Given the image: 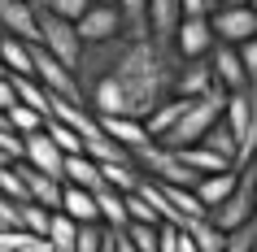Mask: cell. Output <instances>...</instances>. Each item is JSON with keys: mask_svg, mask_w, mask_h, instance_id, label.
Listing matches in <instances>:
<instances>
[{"mask_svg": "<svg viewBox=\"0 0 257 252\" xmlns=\"http://www.w3.org/2000/svg\"><path fill=\"white\" fill-rule=\"evenodd\" d=\"M179 57L157 40H126L118 35L109 66L92 83H83V100L92 113H126L144 118L153 105H162L175 92Z\"/></svg>", "mask_w": 257, "mask_h": 252, "instance_id": "obj_1", "label": "cell"}, {"mask_svg": "<svg viewBox=\"0 0 257 252\" xmlns=\"http://www.w3.org/2000/svg\"><path fill=\"white\" fill-rule=\"evenodd\" d=\"M205 217H209L218 230H235V226H244V222H253V217H257V165H253V161L235 165V183H231V191L222 196V204H214Z\"/></svg>", "mask_w": 257, "mask_h": 252, "instance_id": "obj_2", "label": "cell"}, {"mask_svg": "<svg viewBox=\"0 0 257 252\" xmlns=\"http://www.w3.org/2000/svg\"><path fill=\"white\" fill-rule=\"evenodd\" d=\"M222 105H227V92H222V87H209L205 96H192L188 109H183V118H179L175 126L157 139V144H166V148H188V144H196V139H201V135L222 118Z\"/></svg>", "mask_w": 257, "mask_h": 252, "instance_id": "obj_3", "label": "cell"}, {"mask_svg": "<svg viewBox=\"0 0 257 252\" xmlns=\"http://www.w3.org/2000/svg\"><path fill=\"white\" fill-rule=\"evenodd\" d=\"M222 122H227V131L235 135V165L253 161L257 157V83H248L240 92H227Z\"/></svg>", "mask_w": 257, "mask_h": 252, "instance_id": "obj_4", "label": "cell"}, {"mask_svg": "<svg viewBox=\"0 0 257 252\" xmlns=\"http://www.w3.org/2000/svg\"><path fill=\"white\" fill-rule=\"evenodd\" d=\"M35 18H40V44L57 57V61H66V66L74 70L79 57H83L79 27H74L70 18H57V14H48V9H40V5H35Z\"/></svg>", "mask_w": 257, "mask_h": 252, "instance_id": "obj_5", "label": "cell"}, {"mask_svg": "<svg viewBox=\"0 0 257 252\" xmlns=\"http://www.w3.org/2000/svg\"><path fill=\"white\" fill-rule=\"evenodd\" d=\"M31 57H35V79L44 83V92H53V96H66V100H79V105H87V100H83V87H79V74H74L66 61H57V57L48 53L40 40L31 44Z\"/></svg>", "mask_w": 257, "mask_h": 252, "instance_id": "obj_6", "label": "cell"}, {"mask_svg": "<svg viewBox=\"0 0 257 252\" xmlns=\"http://www.w3.org/2000/svg\"><path fill=\"white\" fill-rule=\"evenodd\" d=\"M209 27H214L218 44H244L257 35V9L253 5H218L209 14Z\"/></svg>", "mask_w": 257, "mask_h": 252, "instance_id": "obj_7", "label": "cell"}, {"mask_svg": "<svg viewBox=\"0 0 257 252\" xmlns=\"http://www.w3.org/2000/svg\"><path fill=\"white\" fill-rule=\"evenodd\" d=\"M214 27H209V18H179L175 27V40H170V53L179 57V61H192V57H209V48H214Z\"/></svg>", "mask_w": 257, "mask_h": 252, "instance_id": "obj_8", "label": "cell"}, {"mask_svg": "<svg viewBox=\"0 0 257 252\" xmlns=\"http://www.w3.org/2000/svg\"><path fill=\"white\" fill-rule=\"evenodd\" d=\"M22 161L35 165V170H44V174H57V178H61V170H66V152L53 144L48 126H44V131L22 135ZM61 183H66V178H61Z\"/></svg>", "mask_w": 257, "mask_h": 252, "instance_id": "obj_9", "label": "cell"}, {"mask_svg": "<svg viewBox=\"0 0 257 252\" xmlns=\"http://www.w3.org/2000/svg\"><path fill=\"white\" fill-rule=\"evenodd\" d=\"M79 27V40L83 44H100V40H113V35H122V18H118V5H87L83 9V18L74 22Z\"/></svg>", "mask_w": 257, "mask_h": 252, "instance_id": "obj_10", "label": "cell"}, {"mask_svg": "<svg viewBox=\"0 0 257 252\" xmlns=\"http://www.w3.org/2000/svg\"><path fill=\"white\" fill-rule=\"evenodd\" d=\"M209 70H214V87H222V92L248 87V74H244V66H240L235 44H214V48H209Z\"/></svg>", "mask_w": 257, "mask_h": 252, "instance_id": "obj_11", "label": "cell"}, {"mask_svg": "<svg viewBox=\"0 0 257 252\" xmlns=\"http://www.w3.org/2000/svg\"><path fill=\"white\" fill-rule=\"evenodd\" d=\"M0 31L18 35V40H40L35 0H0Z\"/></svg>", "mask_w": 257, "mask_h": 252, "instance_id": "obj_12", "label": "cell"}, {"mask_svg": "<svg viewBox=\"0 0 257 252\" xmlns=\"http://www.w3.org/2000/svg\"><path fill=\"white\" fill-rule=\"evenodd\" d=\"M96 122H100V131H105L109 139H118V144L131 148V152H136L140 144H149V139H153L149 126H144V118H126V113H96Z\"/></svg>", "mask_w": 257, "mask_h": 252, "instance_id": "obj_13", "label": "cell"}, {"mask_svg": "<svg viewBox=\"0 0 257 252\" xmlns=\"http://www.w3.org/2000/svg\"><path fill=\"white\" fill-rule=\"evenodd\" d=\"M18 174H22V183H27V200H40L44 209H61V178L57 174H44L27 161H18Z\"/></svg>", "mask_w": 257, "mask_h": 252, "instance_id": "obj_14", "label": "cell"}, {"mask_svg": "<svg viewBox=\"0 0 257 252\" xmlns=\"http://www.w3.org/2000/svg\"><path fill=\"white\" fill-rule=\"evenodd\" d=\"M214 87V70H209V57H192V61H179L175 70V96H205Z\"/></svg>", "mask_w": 257, "mask_h": 252, "instance_id": "obj_15", "label": "cell"}, {"mask_svg": "<svg viewBox=\"0 0 257 252\" xmlns=\"http://www.w3.org/2000/svg\"><path fill=\"white\" fill-rule=\"evenodd\" d=\"M179 18H183L179 0H149V35H153L157 44H162V48H170Z\"/></svg>", "mask_w": 257, "mask_h": 252, "instance_id": "obj_16", "label": "cell"}, {"mask_svg": "<svg viewBox=\"0 0 257 252\" xmlns=\"http://www.w3.org/2000/svg\"><path fill=\"white\" fill-rule=\"evenodd\" d=\"M31 44L35 40H18V35H5L0 31V61L9 74H22V79H35V57H31Z\"/></svg>", "mask_w": 257, "mask_h": 252, "instance_id": "obj_17", "label": "cell"}, {"mask_svg": "<svg viewBox=\"0 0 257 252\" xmlns=\"http://www.w3.org/2000/svg\"><path fill=\"white\" fill-rule=\"evenodd\" d=\"M61 213H70L74 222H100V209H96V191L87 187H74V183H61Z\"/></svg>", "mask_w": 257, "mask_h": 252, "instance_id": "obj_18", "label": "cell"}, {"mask_svg": "<svg viewBox=\"0 0 257 252\" xmlns=\"http://www.w3.org/2000/svg\"><path fill=\"white\" fill-rule=\"evenodd\" d=\"M179 157H183V165L196 174H218V170H235V161L222 157V152H214V148H205V144H188V148H175Z\"/></svg>", "mask_w": 257, "mask_h": 252, "instance_id": "obj_19", "label": "cell"}, {"mask_svg": "<svg viewBox=\"0 0 257 252\" xmlns=\"http://www.w3.org/2000/svg\"><path fill=\"white\" fill-rule=\"evenodd\" d=\"M61 178L74 187H87V191H96V187H105V178H100V165H96L87 152H70L66 157V170H61Z\"/></svg>", "mask_w": 257, "mask_h": 252, "instance_id": "obj_20", "label": "cell"}, {"mask_svg": "<svg viewBox=\"0 0 257 252\" xmlns=\"http://www.w3.org/2000/svg\"><path fill=\"white\" fill-rule=\"evenodd\" d=\"M122 18V35L126 40H153L149 35V0H113Z\"/></svg>", "mask_w": 257, "mask_h": 252, "instance_id": "obj_21", "label": "cell"}, {"mask_svg": "<svg viewBox=\"0 0 257 252\" xmlns=\"http://www.w3.org/2000/svg\"><path fill=\"white\" fill-rule=\"evenodd\" d=\"M100 165V178H105L109 187H118V191H136L140 178H144V170L136 165V157H126V161H96Z\"/></svg>", "mask_w": 257, "mask_h": 252, "instance_id": "obj_22", "label": "cell"}, {"mask_svg": "<svg viewBox=\"0 0 257 252\" xmlns=\"http://www.w3.org/2000/svg\"><path fill=\"white\" fill-rule=\"evenodd\" d=\"M231 183H235V170H218V174H201L192 191H196V200H201L205 213H209L214 204H222V196L231 191Z\"/></svg>", "mask_w": 257, "mask_h": 252, "instance_id": "obj_23", "label": "cell"}, {"mask_svg": "<svg viewBox=\"0 0 257 252\" xmlns=\"http://www.w3.org/2000/svg\"><path fill=\"white\" fill-rule=\"evenodd\" d=\"M96 209H100V222L105 226H126L131 217H126V191H118V187H96Z\"/></svg>", "mask_w": 257, "mask_h": 252, "instance_id": "obj_24", "label": "cell"}, {"mask_svg": "<svg viewBox=\"0 0 257 252\" xmlns=\"http://www.w3.org/2000/svg\"><path fill=\"white\" fill-rule=\"evenodd\" d=\"M183 230L192 235L196 252H222V239H227V230H218L209 217H188V222H183Z\"/></svg>", "mask_w": 257, "mask_h": 252, "instance_id": "obj_25", "label": "cell"}, {"mask_svg": "<svg viewBox=\"0 0 257 252\" xmlns=\"http://www.w3.org/2000/svg\"><path fill=\"white\" fill-rule=\"evenodd\" d=\"M48 217H53V209H44L40 200H18V226H22V230L48 235Z\"/></svg>", "mask_w": 257, "mask_h": 252, "instance_id": "obj_26", "label": "cell"}, {"mask_svg": "<svg viewBox=\"0 0 257 252\" xmlns=\"http://www.w3.org/2000/svg\"><path fill=\"white\" fill-rule=\"evenodd\" d=\"M74 235H79V222L70 217V213H61V209H53V217H48V243L53 248H74Z\"/></svg>", "mask_w": 257, "mask_h": 252, "instance_id": "obj_27", "label": "cell"}, {"mask_svg": "<svg viewBox=\"0 0 257 252\" xmlns=\"http://www.w3.org/2000/svg\"><path fill=\"white\" fill-rule=\"evenodd\" d=\"M9 126H14L18 135H31V131H44V126H48V118L18 100V105H9Z\"/></svg>", "mask_w": 257, "mask_h": 252, "instance_id": "obj_28", "label": "cell"}, {"mask_svg": "<svg viewBox=\"0 0 257 252\" xmlns=\"http://www.w3.org/2000/svg\"><path fill=\"white\" fill-rule=\"evenodd\" d=\"M196 144H205V148H214V152H222V157H231L235 161V135L227 131V122L218 118L214 126H209V131L201 135V139H196Z\"/></svg>", "mask_w": 257, "mask_h": 252, "instance_id": "obj_29", "label": "cell"}, {"mask_svg": "<svg viewBox=\"0 0 257 252\" xmlns=\"http://www.w3.org/2000/svg\"><path fill=\"white\" fill-rule=\"evenodd\" d=\"M126 217L144 222V226H162V217H157V209H153V200L144 191H126Z\"/></svg>", "mask_w": 257, "mask_h": 252, "instance_id": "obj_30", "label": "cell"}, {"mask_svg": "<svg viewBox=\"0 0 257 252\" xmlns=\"http://www.w3.org/2000/svg\"><path fill=\"white\" fill-rule=\"evenodd\" d=\"M48 135H53V144L61 148V152H83V135L74 131V126H66V122H57V118H48Z\"/></svg>", "mask_w": 257, "mask_h": 252, "instance_id": "obj_31", "label": "cell"}, {"mask_svg": "<svg viewBox=\"0 0 257 252\" xmlns=\"http://www.w3.org/2000/svg\"><path fill=\"white\" fill-rule=\"evenodd\" d=\"M100 243H105V222H83L70 252H100Z\"/></svg>", "mask_w": 257, "mask_h": 252, "instance_id": "obj_32", "label": "cell"}, {"mask_svg": "<svg viewBox=\"0 0 257 252\" xmlns=\"http://www.w3.org/2000/svg\"><path fill=\"white\" fill-rule=\"evenodd\" d=\"M0 196H9V200H27V183H22V174H18V161L0 165Z\"/></svg>", "mask_w": 257, "mask_h": 252, "instance_id": "obj_33", "label": "cell"}, {"mask_svg": "<svg viewBox=\"0 0 257 252\" xmlns=\"http://www.w3.org/2000/svg\"><path fill=\"white\" fill-rule=\"evenodd\" d=\"M40 9H48V14H57V18H70V22H79L83 18V9L92 5V0H35Z\"/></svg>", "mask_w": 257, "mask_h": 252, "instance_id": "obj_34", "label": "cell"}, {"mask_svg": "<svg viewBox=\"0 0 257 252\" xmlns=\"http://www.w3.org/2000/svg\"><path fill=\"white\" fill-rule=\"evenodd\" d=\"M235 53H240V66H244V74H248V83H257V35L244 40V44H235Z\"/></svg>", "mask_w": 257, "mask_h": 252, "instance_id": "obj_35", "label": "cell"}, {"mask_svg": "<svg viewBox=\"0 0 257 252\" xmlns=\"http://www.w3.org/2000/svg\"><path fill=\"white\" fill-rule=\"evenodd\" d=\"M0 230H22L18 226V200L0 196Z\"/></svg>", "mask_w": 257, "mask_h": 252, "instance_id": "obj_36", "label": "cell"}, {"mask_svg": "<svg viewBox=\"0 0 257 252\" xmlns=\"http://www.w3.org/2000/svg\"><path fill=\"white\" fill-rule=\"evenodd\" d=\"M9 105H18V92H14V79H0V109L9 113Z\"/></svg>", "mask_w": 257, "mask_h": 252, "instance_id": "obj_37", "label": "cell"}, {"mask_svg": "<svg viewBox=\"0 0 257 252\" xmlns=\"http://www.w3.org/2000/svg\"><path fill=\"white\" fill-rule=\"evenodd\" d=\"M179 252H196V243H192V235L179 226Z\"/></svg>", "mask_w": 257, "mask_h": 252, "instance_id": "obj_38", "label": "cell"}, {"mask_svg": "<svg viewBox=\"0 0 257 252\" xmlns=\"http://www.w3.org/2000/svg\"><path fill=\"white\" fill-rule=\"evenodd\" d=\"M0 79H9V70H5V61H0Z\"/></svg>", "mask_w": 257, "mask_h": 252, "instance_id": "obj_39", "label": "cell"}, {"mask_svg": "<svg viewBox=\"0 0 257 252\" xmlns=\"http://www.w3.org/2000/svg\"><path fill=\"white\" fill-rule=\"evenodd\" d=\"M222 5H248V0H222Z\"/></svg>", "mask_w": 257, "mask_h": 252, "instance_id": "obj_40", "label": "cell"}, {"mask_svg": "<svg viewBox=\"0 0 257 252\" xmlns=\"http://www.w3.org/2000/svg\"><path fill=\"white\" fill-rule=\"evenodd\" d=\"M96 5H113V0H96Z\"/></svg>", "mask_w": 257, "mask_h": 252, "instance_id": "obj_41", "label": "cell"}, {"mask_svg": "<svg viewBox=\"0 0 257 252\" xmlns=\"http://www.w3.org/2000/svg\"><path fill=\"white\" fill-rule=\"evenodd\" d=\"M248 5H253V9H257V0H248Z\"/></svg>", "mask_w": 257, "mask_h": 252, "instance_id": "obj_42", "label": "cell"}, {"mask_svg": "<svg viewBox=\"0 0 257 252\" xmlns=\"http://www.w3.org/2000/svg\"><path fill=\"white\" fill-rule=\"evenodd\" d=\"M253 165H257V157H253Z\"/></svg>", "mask_w": 257, "mask_h": 252, "instance_id": "obj_43", "label": "cell"}]
</instances>
